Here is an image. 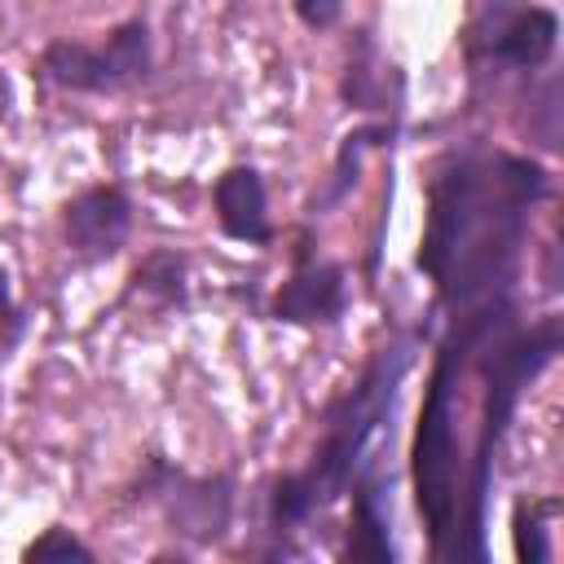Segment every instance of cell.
Returning <instances> with one entry per match:
<instances>
[{
	"instance_id": "cell-1",
	"label": "cell",
	"mask_w": 564,
	"mask_h": 564,
	"mask_svg": "<svg viewBox=\"0 0 564 564\" xmlns=\"http://www.w3.org/2000/svg\"><path fill=\"white\" fill-rule=\"evenodd\" d=\"M546 189V167L524 154L467 150L436 167L414 264L436 282V295L454 313L511 300L529 212Z\"/></svg>"
},
{
	"instance_id": "cell-2",
	"label": "cell",
	"mask_w": 564,
	"mask_h": 564,
	"mask_svg": "<svg viewBox=\"0 0 564 564\" xmlns=\"http://www.w3.org/2000/svg\"><path fill=\"white\" fill-rule=\"evenodd\" d=\"M414 361V339L397 335L388 339L361 370V379L335 397L322 414V441L313 449V458L300 471H286L273 480L269 494V529L278 538V551H286V542L313 520L322 516L330 502H339L352 485V476L361 471L370 441L379 436V427L392 419L401 379Z\"/></svg>"
},
{
	"instance_id": "cell-3",
	"label": "cell",
	"mask_w": 564,
	"mask_h": 564,
	"mask_svg": "<svg viewBox=\"0 0 564 564\" xmlns=\"http://www.w3.org/2000/svg\"><path fill=\"white\" fill-rule=\"evenodd\" d=\"M234 489L238 485L229 471L194 476L163 454H145L137 480L128 485V502L159 507L172 538H185L189 546H216L234 524Z\"/></svg>"
},
{
	"instance_id": "cell-4",
	"label": "cell",
	"mask_w": 564,
	"mask_h": 564,
	"mask_svg": "<svg viewBox=\"0 0 564 564\" xmlns=\"http://www.w3.org/2000/svg\"><path fill=\"white\" fill-rule=\"evenodd\" d=\"M154 66V44L150 26L141 18L119 22L106 44H84V40H53L40 53V79L62 88V93H123L141 79H150Z\"/></svg>"
},
{
	"instance_id": "cell-5",
	"label": "cell",
	"mask_w": 564,
	"mask_h": 564,
	"mask_svg": "<svg viewBox=\"0 0 564 564\" xmlns=\"http://www.w3.org/2000/svg\"><path fill=\"white\" fill-rule=\"evenodd\" d=\"M560 40V18L542 4H516V0H489L467 35L463 48L471 62H502L516 70H538L551 62Z\"/></svg>"
},
{
	"instance_id": "cell-6",
	"label": "cell",
	"mask_w": 564,
	"mask_h": 564,
	"mask_svg": "<svg viewBox=\"0 0 564 564\" xmlns=\"http://www.w3.org/2000/svg\"><path fill=\"white\" fill-rule=\"evenodd\" d=\"M348 313V273L339 260H317L313 234L295 238V269L273 291V317L286 326H335Z\"/></svg>"
},
{
	"instance_id": "cell-7",
	"label": "cell",
	"mask_w": 564,
	"mask_h": 564,
	"mask_svg": "<svg viewBox=\"0 0 564 564\" xmlns=\"http://www.w3.org/2000/svg\"><path fill=\"white\" fill-rule=\"evenodd\" d=\"M132 234V198L119 185H88L62 207V238L79 264H101Z\"/></svg>"
},
{
	"instance_id": "cell-8",
	"label": "cell",
	"mask_w": 564,
	"mask_h": 564,
	"mask_svg": "<svg viewBox=\"0 0 564 564\" xmlns=\"http://www.w3.org/2000/svg\"><path fill=\"white\" fill-rule=\"evenodd\" d=\"M212 207L216 225L225 238L247 242V247H269L273 242V220H269V194L264 176L251 163H234L216 176L212 185Z\"/></svg>"
},
{
	"instance_id": "cell-9",
	"label": "cell",
	"mask_w": 564,
	"mask_h": 564,
	"mask_svg": "<svg viewBox=\"0 0 564 564\" xmlns=\"http://www.w3.org/2000/svg\"><path fill=\"white\" fill-rule=\"evenodd\" d=\"M352 498V520H348V560H370V564H392L397 546H392V511H388V494H383V476L375 467L361 463V471L348 485Z\"/></svg>"
},
{
	"instance_id": "cell-10",
	"label": "cell",
	"mask_w": 564,
	"mask_h": 564,
	"mask_svg": "<svg viewBox=\"0 0 564 564\" xmlns=\"http://www.w3.org/2000/svg\"><path fill=\"white\" fill-rule=\"evenodd\" d=\"M344 101L357 110H383L388 119L401 115V75L397 66L379 53V44L370 40V31L361 26L352 48H348V66H344V84H339Z\"/></svg>"
},
{
	"instance_id": "cell-11",
	"label": "cell",
	"mask_w": 564,
	"mask_h": 564,
	"mask_svg": "<svg viewBox=\"0 0 564 564\" xmlns=\"http://www.w3.org/2000/svg\"><path fill=\"white\" fill-rule=\"evenodd\" d=\"M123 300H141L150 308H185L189 304V260L172 247H159V251H145L128 278V291Z\"/></svg>"
},
{
	"instance_id": "cell-12",
	"label": "cell",
	"mask_w": 564,
	"mask_h": 564,
	"mask_svg": "<svg viewBox=\"0 0 564 564\" xmlns=\"http://www.w3.org/2000/svg\"><path fill=\"white\" fill-rule=\"evenodd\" d=\"M397 137V119H379V123H361V128H352L348 137H344V145H339V154H335V167H330V181H326V189L308 203V212L317 216V212H326V207H335L352 185H357V172H361V159H366V150L370 145H383V141H392Z\"/></svg>"
},
{
	"instance_id": "cell-13",
	"label": "cell",
	"mask_w": 564,
	"mask_h": 564,
	"mask_svg": "<svg viewBox=\"0 0 564 564\" xmlns=\"http://www.w3.org/2000/svg\"><path fill=\"white\" fill-rule=\"evenodd\" d=\"M546 511H560V502L555 498H520L516 502V511H511L516 560H529V564H546L551 560V542H546V524H542Z\"/></svg>"
},
{
	"instance_id": "cell-14",
	"label": "cell",
	"mask_w": 564,
	"mask_h": 564,
	"mask_svg": "<svg viewBox=\"0 0 564 564\" xmlns=\"http://www.w3.org/2000/svg\"><path fill=\"white\" fill-rule=\"evenodd\" d=\"M22 560H26V564H53V560H62V564H70V560H79V564H93L97 555H93V546H88V542H79L70 529L53 524V529H44L35 542H26Z\"/></svg>"
},
{
	"instance_id": "cell-15",
	"label": "cell",
	"mask_w": 564,
	"mask_h": 564,
	"mask_svg": "<svg viewBox=\"0 0 564 564\" xmlns=\"http://www.w3.org/2000/svg\"><path fill=\"white\" fill-rule=\"evenodd\" d=\"M291 9L308 31H330L344 13V0H291Z\"/></svg>"
},
{
	"instance_id": "cell-16",
	"label": "cell",
	"mask_w": 564,
	"mask_h": 564,
	"mask_svg": "<svg viewBox=\"0 0 564 564\" xmlns=\"http://www.w3.org/2000/svg\"><path fill=\"white\" fill-rule=\"evenodd\" d=\"M9 317H18V308H13V286H9V273L0 269V326H4Z\"/></svg>"
},
{
	"instance_id": "cell-17",
	"label": "cell",
	"mask_w": 564,
	"mask_h": 564,
	"mask_svg": "<svg viewBox=\"0 0 564 564\" xmlns=\"http://www.w3.org/2000/svg\"><path fill=\"white\" fill-rule=\"evenodd\" d=\"M9 106H13V84H9V75L0 70V123L9 119Z\"/></svg>"
}]
</instances>
